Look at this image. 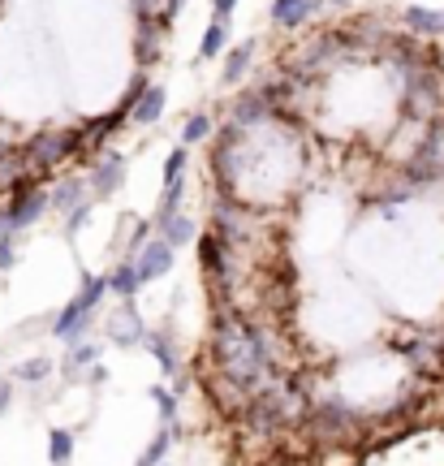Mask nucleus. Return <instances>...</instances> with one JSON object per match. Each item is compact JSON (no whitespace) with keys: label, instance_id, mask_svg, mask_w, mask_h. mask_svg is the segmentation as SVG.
<instances>
[{"label":"nucleus","instance_id":"1","mask_svg":"<svg viewBox=\"0 0 444 466\" xmlns=\"http://www.w3.org/2000/svg\"><path fill=\"white\" fill-rule=\"evenodd\" d=\"M212 354L220 376L229 380L233 389L255 393L264 389L267 380L276 376V350L259 324H242L237 316H220L216 320V337H212Z\"/></svg>","mask_w":444,"mask_h":466},{"label":"nucleus","instance_id":"2","mask_svg":"<svg viewBox=\"0 0 444 466\" xmlns=\"http://www.w3.org/2000/svg\"><path fill=\"white\" fill-rule=\"evenodd\" d=\"M22 156H26L31 178L43 181L61 160L82 156V130H43V134H35L31 143L22 147Z\"/></svg>","mask_w":444,"mask_h":466},{"label":"nucleus","instance_id":"3","mask_svg":"<svg viewBox=\"0 0 444 466\" xmlns=\"http://www.w3.org/2000/svg\"><path fill=\"white\" fill-rule=\"evenodd\" d=\"M39 216H48V190H43V181H39V178L14 181V186H9V208H5L9 229H14V233L31 229Z\"/></svg>","mask_w":444,"mask_h":466},{"label":"nucleus","instance_id":"4","mask_svg":"<svg viewBox=\"0 0 444 466\" xmlns=\"http://www.w3.org/2000/svg\"><path fill=\"white\" fill-rule=\"evenodd\" d=\"M173 259H178V247H169L160 233H151L134 251V272H139V281H156V277H164L173 268Z\"/></svg>","mask_w":444,"mask_h":466},{"label":"nucleus","instance_id":"5","mask_svg":"<svg viewBox=\"0 0 444 466\" xmlns=\"http://www.w3.org/2000/svg\"><path fill=\"white\" fill-rule=\"evenodd\" d=\"M121 181H125V156L121 151H100V156L91 160V186H87L91 199L117 195Z\"/></svg>","mask_w":444,"mask_h":466},{"label":"nucleus","instance_id":"6","mask_svg":"<svg viewBox=\"0 0 444 466\" xmlns=\"http://www.w3.org/2000/svg\"><path fill=\"white\" fill-rule=\"evenodd\" d=\"M134 26H139V35H134V56H139V70H151L156 61H160V35L169 31L156 14L151 18H134Z\"/></svg>","mask_w":444,"mask_h":466},{"label":"nucleus","instance_id":"7","mask_svg":"<svg viewBox=\"0 0 444 466\" xmlns=\"http://www.w3.org/2000/svg\"><path fill=\"white\" fill-rule=\"evenodd\" d=\"M108 337L117 341V345H142L147 328H142V316H139V306H134V298H121V311L108 316Z\"/></svg>","mask_w":444,"mask_h":466},{"label":"nucleus","instance_id":"8","mask_svg":"<svg viewBox=\"0 0 444 466\" xmlns=\"http://www.w3.org/2000/svg\"><path fill=\"white\" fill-rule=\"evenodd\" d=\"M401 26H406L414 39H440L444 14L440 9H423V5H406V9H401Z\"/></svg>","mask_w":444,"mask_h":466},{"label":"nucleus","instance_id":"9","mask_svg":"<svg viewBox=\"0 0 444 466\" xmlns=\"http://www.w3.org/2000/svg\"><path fill=\"white\" fill-rule=\"evenodd\" d=\"M87 324H91V306H82V298H70V303L61 306V316L53 320V337L78 341L87 333Z\"/></svg>","mask_w":444,"mask_h":466},{"label":"nucleus","instance_id":"10","mask_svg":"<svg viewBox=\"0 0 444 466\" xmlns=\"http://www.w3.org/2000/svg\"><path fill=\"white\" fill-rule=\"evenodd\" d=\"M198 264H203L208 277L229 281V247H225L216 233H203V238H198Z\"/></svg>","mask_w":444,"mask_h":466},{"label":"nucleus","instance_id":"11","mask_svg":"<svg viewBox=\"0 0 444 466\" xmlns=\"http://www.w3.org/2000/svg\"><path fill=\"white\" fill-rule=\"evenodd\" d=\"M164 104H169L164 87L147 83V91H142L139 100H134V108H130V121H134V126H156V121L164 117Z\"/></svg>","mask_w":444,"mask_h":466},{"label":"nucleus","instance_id":"12","mask_svg":"<svg viewBox=\"0 0 444 466\" xmlns=\"http://www.w3.org/2000/svg\"><path fill=\"white\" fill-rule=\"evenodd\" d=\"M315 9H311V0H272V26H281V31H298L306 18H311Z\"/></svg>","mask_w":444,"mask_h":466},{"label":"nucleus","instance_id":"13","mask_svg":"<svg viewBox=\"0 0 444 466\" xmlns=\"http://www.w3.org/2000/svg\"><path fill=\"white\" fill-rule=\"evenodd\" d=\"M87 195V181L82 178H65V181H56L53 190H48V212H70L73 203H82Z\"/></svg>","mask_w":444,"mask_h":466},{"label":"nucleus","instance_id":"14","mask_svg":"<svg viewBox=\"0 0 444 466\" xmlns=\"http://www.w3.org/2000/svg\"><path fill=\"white\" fill-rule=\"evenodd\" d=\"M250 61H255V39H246V44H237L229 56H225V87H233V83H242L246 78V70H250Z\"/></svg>","mask_w":444,"mask_h":466},{"label":"nucleus","instance_id":"15","mask_svg":"<svg viewBox=\"0 0 444 466\" xmlns=\"http://www.w3.org/2000/svg\"><path fill=\"white\" fill-rule=\"evenodd\" d=\"M147 350L156 354V363H160V376H178V350H173V337L169 333H147Z\"/></svg>","mask_w":444,"mask_h":466},{"label":"nucleus","instance_id":"16","mask_svg":"<svg viewBox=\"0 0 444 466\" xmlns=\"http://www.w3.org/2000/svg\"><path fill=\"white\" fill-rule=\"evenodd\" d=\"M108 289H112L117 298H139L142 281H139V272H134V259H121V264L112 268V277H108Z\"/></svg>","mask_w":444,"mask_h":466},{"label":"nucleus","instance_id":"17","mask_svg":"<svg viewBox=\"0 0 444 466\" xmlns=\"http://www.w3.org/2000/svg\"><path fill=\"white\" fill-rule=\"evenodd\" d=\"M229 48V22H216L203 31V44H198V61H212V56H220Z\"/></svg>","mask_w":444,"mask_h":466},{"label":"nucleus","instance_id":"18","mask_svg":"<svg viewBox=\"0 0 444 466\" xmlns=\"http://www.w3.org/2000/svg\"><path fill=\"white\" fill-rule=\"evenodd\" d=\"M173 436H178V428L173 423H164L160 432H156V441L142 449V458H139V466H160L164 458H169V445H173Z\"/></svg>","mask_w":444,"mask_h":466},{"label":"nucleus","instance_id":"19","mask_svg":"<svg viewBox=\"0 0 444 466\" xmlns=\"http://www.w3.org/2000/svg\"><path fill=\"white\" fill-rule=\"evenodd\" d=\"M208 134H212V117L208 112H190L186 126H181V147H198Z\"/></svg>","mask_w":444,"mask_h":466},{"label":"nucleus","instance_id":"20","mask_svg":"<svg viewBox=\"0 0 444 466\" xmlns=\"http://www.w3.org/2000/svg\"><path fill=\"white\" fill-rule=\"evenodd\" d=\"M48 458H53V466H70V458H73V432L53 428V436H48Z\"/></svg>","mask_w":444,"mask_h":466},{"label":"nucleus","instance_id":"21","mask_svg":"<svg viewBox=\"0 0 444 466\" xmlns=\"http://www.w3.org/2000/svg\"><path fill=\"white\" fill-rule=\"evenodd\" d=\"M186 164H190V151H186V147H173V151H169V160H164V181L160 186H178V181H186Z\"/></svg>","mask_w":444,"mask_h":466},{"label":"nucleus","instance_id":"22","mask_svg":"<svg viewBox=\"0 0 444 466\" xmlns=\"http://www.w3.org/2000/svg\"><path fill=\"white\" fill-rule=\"evenodd\" d=\"M104 294H108V277H82V289H78V298H82V306H95L104 303Z\"/></svg>","mask_w":444,"mask_h":466},{"label":"nucleus","instance_id":"23","mask_svg":"<svg viewBox=\"0 0 444 466\" xmlns=\"http://www.w3.org/2000/svg\"><path fill=\"white\" fill-rule=\"evenodd\" d=\"M100 354H104V350H100L95 341H78V345H73V354H70V363H65V372L91 367V363H100Z\"/></svg>","mask_w":444,"mask_h":466},{"label":"nucleus","instance_id":"24","mask_svg":"<svg viewBox=\"0 0 444 466\" xmlns=\"http://www.w3.org/2000/svg\"><path fill=\"white\" fill-rule=\"evenodd\" d=\"M151 402L160 406V419H164V423H178V397H173V389L156 384V389H151Z\"/></svg>","mask_w":444,"mask_h":466},{"label":"nucleus","instance_id":"25","mask_svg":"<svg viewBox=\"0 0 444 466\" xmlns=\"http://www.w3.org/2000/svg\"><path fill=\"white\" fill-rule=\"evenodd\" d=\"M53 376V359H31L18 367V380H26V384H39V380Z\"/></svg>","mask_w":444,"mask_h":466},{"label":"nucleus","instance_id":"26","mask_svg":"<svg viewBox=\"0 0 444 466\" xmlns=\"http://www.w3.org/2000/svg\"><path fill=\"white\" fill-rule=\"evenodd\" d=\"M147 83H151V73H147V70L134 73V78H130V87H125V95H121V104H117V108H121V112H130V108H134V100H139L142 91H147Z\"/></svg>","mask_w":444,"mask_h":466},{"label":"nucleus","instance_id":"27","mask_svg":"<svg viewBox=\"0 0 444 466\" xmlns=\"http://www.w3.org/2000/svg\"><path fill=\"white\" fill-rule=\"evenodd\" d=\"M91 203H95V199H82V203H73L70 212H65V233H78L82 229V225H87V216H91Z\"/></svg>","mask_w":444,"mask_h":466},{"label":"nucleus","instance_id":"28","mask_svg":"<svg viewBox=\"0 0 444 466\" xmlns=\"http://www.w3.org/2000/svg\"><path fill=\"white\" fill-rule=\"evenodd\" d=\"M18 264V233H0V272Z\"/></svg>","mask_w":444,"mask_h":466},{"label":"nucleus","instance_id":"29","mask_svg":"<svg viewBox=\"0 0 444 466\" xmlns=\"http://www.w3.org/2000/svg\"><path fill=\"white\" fill-rule=\"evenodd\" d=\"M233 9H237V0H212V18L216 22H229Z\"/></svg>","mask_w":444,"mask_h":466},{"label":"nucleus","instance_id":"30","mask_svg":"<svg viewBox=\"0 0 444 466\" xmlns=\"http://www.w3.org/2000/svg\"><path fill=\"white\" fill-rule=\"evenodd\" d=\"M181 5H186V0H164V26H173V22H178V14H181Z\"/></svg>","mask_w":444,"mask_h":466},{"label":"nucleus","instance_id":"31","mask_svg":"<svg viewBox=\"0 0 444 466\" xmlns=\"http://www.w3.org/2000/svg\"><path fill=\"white\" fill-rule=\"evenodd\" d=\"M9 402H14V384H9V380H0V414L9 411Z\"/></svg>","mask_w":444,"mask_h":466},{"label":"nucleus","instance_id":"32","mask_svg":"<svg viewBox=\"0 0 444 466\" xmlns=\"http://www.w3.org/2000/svg\"><path fill=\"white\" fill-rule=\"evenodd\" d=\"M104 380H108V372L100 367V363H91V384H104Z\"/></svg>","mask_w":444,"mask_h":466},{"label":"nucleus","instance_id":"33","mask_svg":"<svg viewBox=\"0 0 444 466\" xmlns=\"http://www.w3.org/2000/svg\"><path fill=\"white\" fill-rule=\"evenodd\" d=\"M160 466H169V462H160Z\"/></svg>","mask_w":444,"mask_h":466}]
</instances>
